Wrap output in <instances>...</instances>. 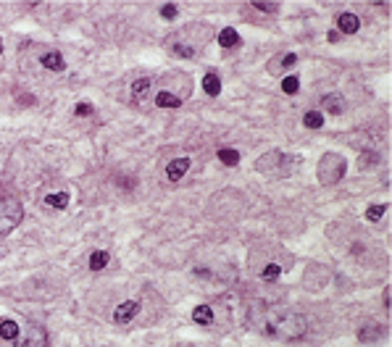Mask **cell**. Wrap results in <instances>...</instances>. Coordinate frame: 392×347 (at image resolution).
Listing matches in <instances>:
<instances>
[{
    "mask_svg": "<svg viewBox=\"0 0 392 347\" xmlns=\"http://www.w3.org/2000/svg\"><path fill=\"white\" fill-rule=\"evenodd\" d=\"M348 171V160H345L340 153H324L316 166V176L321 184H337Z\"/></svg>",
    "mask_w": 392,
    "mask_h": 347,
    "instance_id": "obj_1",
    "label": "cell"
},
{
    "mask_svg": "<svg viewBox=\"0 0 392 347\" xmlns=\"http://www.w3.org/2000/svg\"><path fill=\"white\" fill-rule=\"evenodd\" d=\"M21 221H24V205L13 197L3 200L0 203V237H8Z\"/></svg>",
    "mask_w": 392,
    "mask_h": 347,
    "instance_id": "obj_2",
    "label": "cell"
},
{
    "mask_svg": "<svg viewBox=\"0 0 392 347\" xmlns=\"http://www.w3.org/2000/svg\"><path fill=\"white\" fill-rule=\"evenodd\" d=\"M45 345H48V331L40 323H32L27 334L16 342V347H45Z\"/></svg>",
    "mask_w": 392,
    "mask_h": 347,
    "instance_id": "obj_3",
    "label": "cell"
},
{
    "mask_svg": "<svg viewBox=\"0 0 392 347\" xmlns=\"http://www.w3.org/2000/svg\"><path fill=\"white\" fill-rule=\"evenodd\" d=\"M137 313H140V303H137V300H124V303L113 311V321L116 323H129Z\"/></svg>",
    "mask_w": 392,
    "mask_h": 347,
    "instance_id": "obj_4",
    "label": "cell"
},
{
    "mask_svg": "<svg viewBox=\"0 0 392 347\" xmlns=\"http://www.w3.org/2000/svg\"><path fill=\"white\" fill-rule=\"evenodd\" d=\"M358 29H360V19L356 16V13L342 11L340 16H337V32H342V34H356Z\"/></svg>",
    "mask_w": 392,
    "mask_h": 347,
    "instance_id": "obj_5",
    "label": "cell"
},
{
    "mask_svg": "<svg viewBox=\"0 0 392 347\" xmlns=\"http://www.w3.org/2000/svg\"><path fill=\"white\" fill-rule=\"evenodd\" d=\"M187 171H190V158H187V156L174 158L171 163L166 166V179H168V182H179Z\"/></svg>",
    "mask_w": 392,
    "mask_h": 347,
    "instance_id": "obj_6",
    "label": "cell"
},
{
    "mask_svg": "<svg viewBox=\"0 0 392 347\" xmlns=\"http://www.w3.org/2000/svg\"><path fill=\"white\" fill-rule=\"evenodd\" d=\"M240 42H242V37H240V32H237L234 27H227V29L219 32V45L221 48L232 50V48H240Z\"/></svg>",
    "mask_w": 392,
    "mask_h": 347,
    "instance_id": "obj_7",
    "label": "cell"
},
{
    "mask_svg": "<svg viewBox=\"0 0 392 347\" xmlns=\"http://www.w3.org/2000/svg\"><path fill=\"white\" fill-rule=\"evenodd\" d=\"M40 63H42L45 68H48V71H64V68H66L64 56H61V53H56V50L42 53V56H40Z\"/></svg>",
    "mask_w": 392,
    "mask_h": 347,
    "instance_id": "obj_8",
    "label": "cell"
},
{
    "mask_svg": "<svg viewBox=\"0 0 392 347\" xmlns=\"http://www.w3.org/2000/svg\"><path fill=\"white\" fill-rule=\"evenodd\" d=\"M384 329L382 323H366V326H360V331H358V339L360 342H374V339H382L384 337Z\"/></svg>",
    "mask_w": 392,
    "mask_h": 347,
    "instance_id": "obj_9",
    "label": "cell"
},
{
    "mask_svg": "<svg viewBox=\"0 0 392 347\" xmlns=\"http://www.w3.org/2000/svg\"><path fill=\"white\" fill-rule=\"evenodd\" d=\"M0 339H5V342H16L19 339V323L13 318L0 321Z\"/></svg>",
    "mask_w": 392,
    "mask_h": 347,
    "instance_id": "obj_10",
    "label": "cell"
},
{
    "mask_svg": "<svg viewBox=\"0 0 392 347\" xmlns=\"http://www.w3.org/2000/svg\"><path fill=\"white\" fill-rule=\"evenodd\" d=\"M192 321H195L197 326H211V323H213L211 305H195V311H192Z\"/></svg>",
    "mask_w": 392,
    "mask_h": 347,
    "instance_id": "obj_11",
    "label": "cell"
},
{
    "mask_svg": "<svg viewBox=\"0 0 392 347\" xmlns=\"http://www.w3.org/2000/svg\"><path fill=\"white\" fill-rule=\"evenodd\" d=\"M295 63H297V56H295V53H282L279 58H274L271 63H268V71H274V74H276L279 68H284V71H287V68H290V66H295Z\"/></svg>",
    "mask_w": 392,
    "mask_h": 347,
    "instance_id": "obj_12",
    "label": "cell"
},
{
    "mask_svg": "<svg viewBox=\"0 0 392 347\" xmlns=\"http://www.w3.org/2000/svg\"><path fill=\"white\" fill-rule=\"evenodd\" d=\"M203 92H205V95H211V97L219 95V92H221V79H219V74L208 71V74L203 76Z\"/></svg>",
    "mask_w": 392,
    "mask_h": 347,
    "instance_id": "obj_13",
    "label": "cell"
},
{
    "mask_svg": "<svg viewBox=\"0 0 392 347\" xmlns=\"http://www.w3.org/2000/svg\"><path fill=\"white\" fill-rule=\"evenodd\" d=\"M156 105H158V108H179V105H182V97L174 95V92L161 90L158 95H156Z\"/></svg>",
    "mask_w": 392,
    "mask_h": 347,
    "instance_id": "obj_14",
    "label": "cell"
},
{
    "mask_svg": "<svg viewBox=\"0 0 392 347\" xmlns=\"http://www.w3.org/2000/svg\"><path fill=\"white\" fill-rule=\"evenodd\" d=\"M324 111H327L329 116H340V113L345 111V100H342L340 95H327V97H324Z\"/></svg>",
    "mask_w": 392,
    "mask_h": 347,
    "instance_id": "obj_15",
    "label": "cell"
},
{
    "mask_svg": "<svg viewBox=\"0 0 392 347\" xmlns=\"http://www.w3.org/2000/svg\"><path fill=\"white\" fill-rule=\"evenodd\" d=\"M108 260H111V255L105 250H95L90 255V268H92V271H103V268L108 266Z\"/></svg>",
    "mask_w": 392,
    "mask_h": 347,
    "instance_id": "obj_16",
    "label": "cell"
},
{
    "mask_svg": "<svg viewBox=\"0 0 392 347\" xmlns=\"http://www.w3.org/2000/svg\"><path fill=\"white\" fill-rule=\"evenodd\" d=\"M68 192H50L48 197H45V203H48L50 208H58V211H64V208L68 205Z\"/></svg>",
    "mask_w": 392,
    "mask_h": 347,
    "instance_id": "obj_17",
    "label": "cell"
},
{
    "mask_svg": "<svg viewBox=\"0 0 392 347\" xmlns=\"http://www.w3.org/2000/svg\"><path fill=\"white\" fill-rule=\"evenodd\" d=\"M303 124H305V129H321L324 126V113L321 111H308L303 116Z\"/></svg>",
    "mask_w": 392,
    "mask_h": 347,
    "instance_id": "obj_18",
    "label": "cell"
},
{
    "mask_svg": "<svg viewBox=\"0 0 392 347\" xmlns=\"http://www.w3.org/2000/svg\"><path fill=\"white\" fill-rule=\"evenodd\" d=\"M297 90H300V79H297V74L282 76V92H284V95H295Z\"/></svg>",
    "mask_w": 392,
    "mask_h": 347,
    "instance_id": "obj_19",
    "label": "cell"
},
{
    "mask_svg": "<svg viewBox=\"0 0 392 347\" xmlns=\"http://www.w3.org/2000/svg\"><path fill=\"white\" fill-rule=\"evenodd\" d=\"M219 160L224 166H237V163H240V153L232 150V148H221L219 150Z\"/></svg>",
    "mask_w": 392,
    "mask_h": 347,
    "instance_id": "obj_20",
    "label": "cell"
},
{
    "mask_svg": "<svg viewBox=\"0 0 392 347\" xmlns=\"http://www.w3.org/2000/svg\"><path fill=\"white\" fill-rule=\"evenodd\" d=\"M148 90H150V79H148V76H142V79H134V82H132V95H134V100H142Z\"/></svg>",
    "mask_w": 392,
    "mask_h": 347,
    "instance_id": "obj_21",
    "label": "cell"
},
{
    "mask_svg": "<svg viewBox=\"0 0 392 347\" xmlns=\"http://www.w3.org/2000/svg\"><path fill=\"white\" fill-rule=\"evenodd\" d=\"M282 276V266L279 263H266V268L261 271V279L263 282H276Z\"/></svg>",
    "mask_w": 392,
    "mask_h": 347,
    "instance_id": "obj_22",
    "label": "cell"
},
{
    "mask_svg": "<svg viewBox=\"0 0 392 347\" xmlns=\"http://www.w3.org/2000/svg\"><path fill=\"white\" fill-rule=\"evenodd\" d=\"M387 213V203H379V205H368L366 208V219L368 221H382V216Z\"/></svg>",
    "mask_w": 392,
    "mask_h": 347,
    "instance_id": "obj_23",
    "label": "cell"
},
{
    "mask_svg": "<svg viewBox=\"0 0 392 347\" xmlns=\"http://www.w3.org/2000/svg\"><path fill=\"white\" fill-rule=\"evenodd\" d=\"M171 50H174V56H179V58H192L195 56V48H192V45H184V42H176Z\"/></svg>",
    "mask_w": 392,
    "mask_h": 347,
    "instance_id": "obj_24",
    "label": "cell"
},
{
    "mask_svg": "<svg viewBox=\"0 0 392 347\" xmlns=\"http://www.w3.org/2000/svg\"><path fill=\"white\" fill-rule=\"evenodd\" d=\"M95 113V108H92V103H76L74 105V116H79V119H87V116Z\"/></svg>",
    "mask_w": 392,
    "mask_h": 347,
    "instance_id": "obj_25",
    "label": "cell"
},
{
    "mask_svg": "<svg viewBox=\"0 0 392 347\" xmlns=\"http://www.w3.org/2000/svg\"><path fill=\"white\" fill-rule=\"evenodd\" d=\"M158 11H161V16H163V19H176V13H179V8H176V3H163Z\"/></svg>",
    "mask_w": 392,
    "mask_h": 347,
    "instance_id": "obj_26",
    "label": "cell"
},
{
    "mask_svg": "<svg viewBox=\"0 0 392 347\" xmlns=\"http://www.w3.org/2000/svg\"><path fill=\"white\" fill-rule=\"evenodd\" d=\"M253 8H258V11H263V13H274L279 5H276V3H261V0H256V3H253Z\"/></svg>",
    "mask_w": 392,
    "mask_h": 347,
    "instance_id": "obj_27",
    "label": "cell"
},
{
    "mask_svg": "<svg viewBox=\"0 0 392 347\" xmlns=\"http://www.w3.org/2000/svg\"><path fill=\"white\" fill-rule=\"evenodd\" d=\"M327 40H329V42H337V40H340V34H337V29H332V32H327Z\"/></svg>",
    "mask_w": 392,
    "mask_h": 347,
    "instance_id": "obj_28",
    "label": "cell"
},
{
    "mask_svg": "<svg viewBox=\"0 0 392 347\" xmlns=\"http://www.w3.org/2000/svg\"><path fill=\"white\" fill-rule=\"evenodd\" d=\"M0 53H3V37H0Z\"/></svg>",
    "mask_w": 392,
    "mask_h": 347,
    "instance_id": "obj_29",
    "label": "cell"
}]
</instances>
